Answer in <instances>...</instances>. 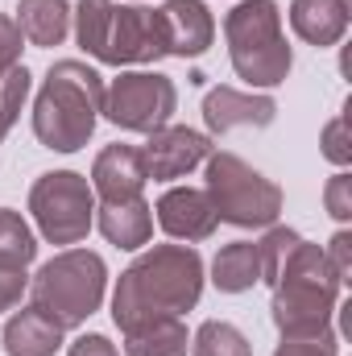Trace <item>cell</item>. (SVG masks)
I'll use <instances>...</instances> for the list:
<instances>
[{"label": "cell", "mask_w": 352, "mask_h": 356, "mask_svg": "<svg viewBox=\"0 0 352 356\" xmlns=\"http://www.w3.org/2000/svg\"><path fill=\"white\" fill-rule=\"evenodd\" d=\"M203 294V257L191 245H154L120 273L112 319L120 332L150 319H182Z\"/></svg>", "instance_id": "6da1fadb"}, {"label": "cell", "mask_w": 352, "mask_h": 356, "mask_svg": "<svg viewBox=\"0 0 352 356\" xmlns=\"http://www.w3.org/2000/svg\"><path fill=\"white\" fill-rule=\"evenodd\" d=\"M104 91L108 88H104L95 67L79 63V58L54 63L38 88V99H33V137L54 154L83 149L99 124Z\"/></svg>", "instance_id": "7a4b0ae2"}, {"label": "cell", "mask_w": 352, "mask_h": 356, "mask_svg": "<svg viewBox=\"0 0 352 356\" xmlns=\"http://www.w3.org/2000/svg\"><path fill=\"white\" fill-rule=\"evenodd\" d=\"M75 38L91 58L108 67H141L166 58V29L158 8L116 4V0H79Z\"/></svg>", "instance_id": "3957f363"}, {"label": "cell", "mask_w": 352, "mask_h": 356, "mask_svg": "<svg viewBox=\"0 0 352 356\" xmlns=\"http://www.w3.org/2000/svg\"><path fill=\"white\" fill-rule=\"evenodd\" d=\"M336 302H340V277L328 266V253L319 245L298 241V249L282 266V277L273 282V307H269L273 327L282 332V340L319 336L332 327Z\"/></svg>", "instance_id": "277c9868"}, {"label": "cell", "mask_w": 352, "mask_h": 356, "mask_svg": "<svg viewBox=\"0 0 352 356\" xmlns=\"http://www.w3.org/2000/svg\"><path fill=\"white\" fill-rule=\"evenodd\" d=\"M224 38H228V58L232 71L249 88H278L286 83L294 54L282 33V13L273 0H241L224 17Z\"/></svg>", "instance_id": "5b68a950"}, {"label": "cell", "mask_w": 352, "mask_h": 356, "mask_svg": "<svg viewBox=\"0 0 352 356\" xmlns=\"http://www.w3.org/2000/svg\"><path fill=\"white\" fill-rule=\"evenodd\" d=\"M104 290H108V266L99 253L88 249H67L29 277V302L50 319H58L63 327L88 323L104 302Z\"/></svg>", "instance_id": "8992f818"}, {"label": "cell", "mask_w": 352, "mask_h": 356, "mask_svg": "<svg viewBox=\"0 0 352 356\" xmlns=\"http://www.w3.org/2000/svg\"><path fill=\"white\" fill-rule=\"evenodd\" d=\"M207 186L203 195L211 199L216 220L232 224V228H269L282 216V186L262 170H253L245 158L220 149L207 162Z\"/></svg>", "instance_id": "52a82bcc"}, {"label": "cell", "mask_w": 352, "mask_h": 356, "mask_svg": "<svg viewBox=\"0 0 352 356\" xmlns=\"http://www.w3.org/2000/svg\"><path fill=\"white\" fill-rule=\"evenodd\" d=\"M29 216L50 245H79L95 224V191L75 170H50L29 186Z\"/></svg>", "instance_id": "ba28073f"}, {"label": "cell", "mask_w": 352, "mask_h": 356, "mask_svg": "<svg viewBox=\"0 0 352 356\" xmlns=\"http://www.w3.org/2000/svg\"><path fill=\"white\" fill-rule=\"evenodd\" d=\"M178 108V88L158 71H125L104 91V116L129 133H158L170 124Z\"/></svg>", "instance_id": "9c48e42d"}, {"label": "cell", "mask_w": 352, "mask_h": 356, "mask_svg": "<svg viewBox=\"0 0 352 356\" xmlns=\"http://www.w3.org/2000/svg\"><path fill=\"white\" fill-rule=\"evenodd\" d=\"M211 141L186 124H166L158 133H150V141L141 145V158H145V175L154 182H170V178L191 175L195 166H203L211 158Z\"/></svg>", "instance_id": "30bf717a"}, {"label": "cell", "mask_w": 352, "mask_h": 356, "mask_svg": "<svg viewBox=\"0 0 352 356\" xmlns=\"http://www.w3.org/2000/svg\"><path fill=\"white\" fill-rule=\"evenodd\" d=\"M273 116H278L273 95H253V91L237 88H211L203 95V120L216 137H224L232 129H269Z\"/></svg>", "instance_id": "8fae6325"}, {"label": "cell", "mask_w": 352, "mask_h": 356, "mask_svg": "<svg viewBox=\"0 0 352 356\" xmlns=\"http://www.w3.org/2000/svg\"><path fill=\"white\" fill-rule=\"evenodd\" d=\"M158 224L166 236L175 241H186V245H199L216 232V211H211V199L195 186H170L162 199H158Z\"/></svg>", "instance_id": "7c38bea8"}, {"label": "cell", "mask_w": 352, "mask_h": 356, "mask_svg": "<svg viewBox=\"0 0 352 356\" xmlns=\"http://www.w3.org/2000/svg\"><path fill=\"white\" fill-rule=\"evenodd\" d=\"M145 158L137 145H104L95 154V166H91V191L99 195V203H112V199H137L145 191Z\"/></svg>", "instance_id": "4fadbf2b"}, {"label": "cell", "mask_w": 352, "mask_h": 356, "mask_svg": "<svg viewBox=\"0 0 352 356\" xmlns=\"http://www.w3.org/2000/svg\"><path fill=\"white\" fill-rule=\"evenodd\" d=\"M158 17L166 29V54L175 58H199L216 38V21L203 0H166Z\"/></svg>", "instance_id": "5bb4252c"}, {"label": "cell", "mask_w": 352, "mask_h": 356, "mask_svg": "<svg viewBox=\"0 0 352 356\" xmlns=\"http://www.w3.org/2000/svg\"><path fill=\"white\" fill-rule=\"evenodd\" d=\"M95 228L104 232L108 245L116 249H141L154 236V207L145 203V195L137 199H112L95 207Z\"/></svg>", "instance_id": "9a60e30c"}, {"label": "cell", "mask_w": 352, "mask_h": 356, "mask_svg": "<svg viewBox=\"0 0 352 356\" xmlns=\"http://www.w3.org/2000/svg\"><path fill=\"white\" fill-rule=\"evenodd\" d=\"M63 336H67V327L29 302V307H21L4 323V353L8 356H54L63 348Z\"/></svg>", "instance_id": "2e32d148"}, {"label": "cell", "mask_w": 352, "mask_h": 356, "mask_svg": "<svg viewBox=\"0 0 352 356\" xmlns=\"http://www.w3.org/2000/svg\"><path fill=\"white\" fill-rule=\"evenodd\" d=\"M290 25L307 46L328 50L349 33V0H294Z\"/></svg>", "instance_id": "e0dca14e"}, {"label": "cell", "mask_w": 352, "mask_h": 356, "mask_svg": "<svg viewBox=\"0 0 352 356\" xmlns=\"http://www.w3.org/2000/svg\"><path fill=\"white\" fill-rule=\"evenodd\" d=\"M17 29L29 46H58L71 33V4L67 0H21L17 4Z\"/></svg>", "instance_id": "ac0fdd59"}, {"label": "cell", "mask_w": 352, "mask_h": 356, "mask_svg": "<svg viewBox=\"0 0 352 356\" xmlns=\"http://www.w3.org/2000/svg\"><path fill=\"white\" fill-rule=\"evenodd\" d=\"M211 282L224 294H245L262 282V261H257V245L253 241H232L216 253L211 261Z\"/></svg>", "instance_id": "d6986e66"}, {"label": "cell", "mask_w": 352, "mask_h": 356, "mask_svg": "<svg viewBox=\"0 0 352 356\" xmlns=\"http://www.w3.org/2000/svg\"><path fill=\"white\" fill-rule=\"evenodd\" d=\"M191 336L182 319H150L125 332V356H186Z\"/></svg>", "instance_id": "ffe728a7"}, {"label": "cell", "mask_w": 352, "mask_h": 356, "mask_svg": "<svg viewBox=\"0 0 352 356\" xmlns=\"http://www.w3.org/2000/svg\"><path fill=\"white\" fill-rule=\"evenodd\" d=\"M38 257V241H33V228L17 216V211H8V207H0V266L8 269H29V261Z\"/></svg>", "instance_id": "44dd1931"}, {"label": "cell", "mask_w": 352, "mask_h": 356, "mask_svg": "<svg viewBox=\"0 0 352 356\" xmlns=\"http://www.w3.org/2000/svg\"><path fill=\"white\" fill-rule=\"evenodd\" d=\"M191 356H253V348H249V336L237 323L207 319L191 340Z\"/></svg>", "instance_id": "7402d4cb"}, {"label": "cell", "mask_w": 352, "mask_h": 356, "mask_svg": "<svg viewBox=\"0 0 352 356\" xmlns=\"http://www.w3.org/2000/svg\"><path fill=\"white\" fill-rule=\"evenodd\" d=\"M298 232L294 228H278V224H269V232H265L262 241H257V261H262V282H278L282 277V266L290 261V253L298 249Z\"/></svg>", "instance_id": "603a6c76"}, {"label": "cell", "mask_w": 352, "mask_h": 356, "mask_svg": "<svg viewBox=\"0 0 352 356\" xmlns=\"http://www.w3.org/2000/svg\"><path fill=\"white\" fill-rule=\"evenodd\" d=\"M29 88H33V75L25 67H13L4 79H0V141L8 137V129L17 124L25 99H29Z\"/></svg>", "instance_id": "cb8c5ba5"}, {"label": "cell", "mask_w": 352, "mask_h": 356, "mask_svg": "<svg viewBox=\"0 0 352 356\" xmlns=\"http://www.w3.org/2000/svg\"><path fill=\"white\" fill-rule=\"evenodd\" d=\"M273 356H340V340L336 332H319V336H298V340H282Z\"/></svg>", "instance_id": "d4e9b609"}, {"label": "cell", "mask_w": 352, "mask_h": 356, "mask_svg": "<svg viewBox=\"0 0 352 356\" xmlns=\"http://www.w3.org/2000/svg\"><path fill=\"white\" fill-rule=\"evenodd\" d=\"M323 158H328V162H336V166H349V162H352L349 120H344V116L328 120V129H323Z\"/></svg>", "instance_id": "484cf974"}, {"label": "cell", "mask_w": 352, "mask_h": 356, "mask_svg": "<svg viewBox=\"0 0 352 356\" xmlns=\"http://www.w3.org/2000/svg\"><path fill=\"white\" fill-rule=\"evenodd\" d=\"M21 29H17V21L8 17V13H0V79L13 71V67H21Z\"/></svg>", "instance_id": "4316f807"}, {"label": "cell", "mask_w": 352, "mask_h": 356, "mask_svg": "<svg viewBox=\"0 0 352 356\" xmlns=\"http://www.w3.org/2000/svg\"><path fill=\"white\" fill-rule=\"evenodd\" d=\"M323 199H328V216L332 220H352V178L340 170V175H332L328 182V191H323Z\"/></svg>", "instance_id": "83f0119b"}, {"label": "cell", "mask_w": 352, "mask_h": 356, "mask_svg": "<svg viewBox=\"0 0 352 356\" xmlns=\"http://www.w3.org/2000/svg\"><path fill=\"white\" fill-rule=\"evenodd\" d=\"M25 290H29V273H25V269L0 266V311H13V307H21Z\"/></svg>", "instance_id": "f1b7e54d"}, {"label": "cell", "mask_w": 352, "mask_h": 356, "mask_svg": "<svg viewBox=\"0 0 352 356\" xmlns=\"http://www.w3.org/2000/svg\"><path fill=\"white\" fill-rule=\"evenodd\" d=\"M323 253H328V266L336 269V277H340V286H344V282L352 277V232L340 228V232L328 241V249H323Z\"/></svg>", "instance_id": "f546056e"}, {"label": "cell", "mask_w": 352, "mask_h": 356, "mask_svg": "<svg viewBox=\"0 0 352 356\" xmlns=\"http://www.w3.org/2000/svg\"><path fill=\"white\" fill-rule=\"evenodd\" d=\"M67 356H120V353H116V344H112L108 336L88 332V336H79V340L67 348Z\"/></svg>", "instance_id": "4dcf8cb0"}]
</instances>
